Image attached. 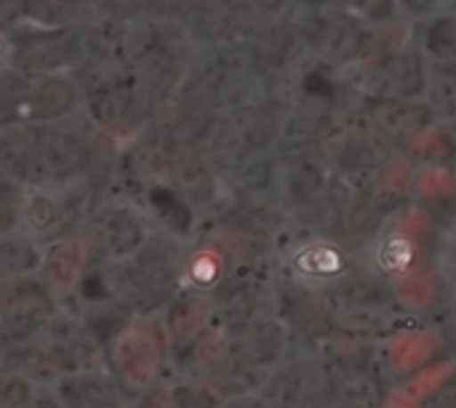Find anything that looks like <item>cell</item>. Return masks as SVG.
<instances>
[{
  "mask_svg": "<svg viewBox=\"0 0 456 408\" xmlns=\"http://www.w3.org/2000/svg\"><path fill=\"white\" fill-rule=\"evenodd\" d=\"M195 56L198 48L176 19L142 16L134 21L128 64L150 91L182 83L192 72Z\"/></svg>",
  "mask_w": 456,
  "mask_h": 408,
  "instance_id": "1",
  "label": "cell"
},
{
  "mask_svg": "<svg viewBox=\"0 0 456 408\" xmlns=\"http://www.w3.org/2000/svg\"><path fill=\"white\" fill-rule=\"evenodd\" d=\"M294 29L307 53L326 64H355L371 35V24L342 0L329 5H294Z\"/></svg>",
  "mask_w": 456,
  "mask_h": 408,
  "instance_id": "2",
  "label": "cell"
},
{
  "mask_svg": "<svg viewBox=\"0 0 456 408\" xmlns=\"http://www.w3.org/2000/svg\"><path fill=\"white\" fill-rule=\"evenodd\" d=\"M5 37L8 64L29 80L59 72H75L86 59L80 24L37 27L29 21H19L5 32Z\"/></svg>",
  "mask_w": 456,
  "mask_h": 408,
  "instance_id": "3",
  "label": "cell"
},
{
  "mask_svg": "<svg viewBox=\"0 0 456 408\" xmlns=\"http://www.w3.org/2000/svg\"><path fill=\"white\" fill-rule=\"evenodd\" d=\"M136 19H123L118 13H110L104 8H91L88 16L80 21L83 32V61L96 64H112V61H128L131 35H134Z\"/></svg>",
  "mask_w": 456,
  "mask_h": 408,
  "instance_id": "4",
  "label": "cell"
},
{
  "mask_svg": "<svg viewBox=\"0 0 456 408\" xmlns=\"http://www.w3.org/2000/svg\"><path fill=\"white\" fill-rule=\"evenodd\" d=\"M80 102V88L72 72L45 75L29 80V91L21 110V123L32 126H51L61 118H67Z\"/></svg>",
  "mask_w": 456,
  "mask_h": 408,
  "instance_id": "5",
  "label": "cell"
},
{
  "mask_svg": "<svg viewBox=\"0 0 456 408\" xmlns=\"http://www.w3.org/2000/svg\"><path fill=\"white\" fill-rule=\"evenodd\" d=\"M198 51L235 40L230 0H182L174 16Z\"/></svg>",
  "mask_w": 456,
  "mask_h": 408,
  "instance_id": "6",
  "label": "cell"
},
{
  "mask_svg": "<svg viewBox=\"0 0 456 408\" xmlns=\"http://www.w3.org/2000/svg\"><path fill=\"white\" fill-rule=\"evenodd\" d=\"M350 259L334 241H307L289 254V270L307 286H326L345 278Z\"/></svg>",
  "mask_w": 456,
  "mask_h": 408,
  "instance_id": "7",
  "label": "cell"
},
{
  "mask_svg": "<svg viewBox=\"0 0 456 408\" xmlns=\"http://www.w3.org/2000/svg\"><path fill=\"white\" fill-rule=\"evenodd\" d=\"M248 51H251L256 72L283 69L302 51L299 35L294 29V21H291V13L270 19L265 27H259L248 37Z\"/></svg>",
  "mask_w": 456,
  "mask_h": 408,
  "instance_id": "8",
  "label": "cell"
},
{
  "mask_svg": "<svg viewBox=\"0 0 456 408\" xmlns=\"http://www.w3.org/2000/svg\"><path fill=\"white\" fill-rule=\"evenodd\" d=\"M414 43L430 64H454L456 59V16L454 8L438 11L411 24Z\"/></svg>",
  "mask_w": 456,
  "mask_h": 408,
  "instance_id": "9",
  "label": "cell"
},
{
  "mask_svg": "<svg viewBox=\"0 0 456 408\" xmlns=\"http://www.w3.org/2000/svg\"><path fill=\"white\" fill-rule=\"evenodd\" d=\"M64 222L61 200L53 192H45L43 187L24 190L21 208H19V227L29 238H51L53 230H59Z\"/></svg>",
  "mask_w": 456,
  "mask_h": 408,
  "instance_id": "10",
  "label": "cell"
},
{
  "mask_svg": "<svg viewBox=\"0 0 456 408\" xmlns=\"http://www.w3.org/2000/svg\"><path fill=\"white\" fill-rule=\"evenodd\" d=\"M45 275L48 286L59 291V297H67L69 289L80 281L83 265H86V246L80 238H59L45 249Z\"/></svg>",
  "mask_w": 456,
  "mask_h": 408,
  "instance_id": "11",
  "label": "cell"
},
{
  "mask_svg": "<svg viewBox=\"0 0 456 408\" xmlns=\"http://www.w3.org/2000/svg\"><path fill=\"white\" fill-rule=\"evenodd\" d=\"M374 75L385 78L390 91L398 88L401 94L411 96L417 91L425 88V78H428V59L422 56L419 45L414 43V35L411 40L403 45L401 53H395L387 64H382L379 69H374Z\"/></svg>",
  "mask_w": 456,
  "mask_h": 408,
  "instance_id": "12",
  "label": "cell"
},
{
  "mask_svg": "<svg viewBox=\"0 0 456 408\" xmlns=\"http://www.w3.org/2000/svg\"><path fill=\"white\" fill-rule=\"evenodd\" d=\"M94 0H24V21L37 27H72L80 24Z\"/></svg>",
  "mask_w": 456,
  "mask_h": 408,
  "instance_id": "13",
  "label": "cell"
},
{
  "mask_svg": "<svg viewBox=\"0 0 456 408\" xmlns=\"http://www.w3.org/2000/svg\"><path fill=\"white\" fill-rule=\"evenodd\" d=\"M27 91H29V78H24L11 64H3L0 67V128L21 123Z\"/></svg>",
  "mask_w": 456,
  "mask_h": 408,
  "instance_id": "14",
  "label": "cell"
},
{
  "mask_svg": "<svg viewBox=\"0 0 456 408\" xmlns=\"http://www.w3.org/2000/svg\"><path fill=\"white\" fill-rule=\"evenodd\" d=\"M342 3L371 27L398 19V0H342Z\"/></svg>",
  "mask_w": 456,
  "mask_h": 408,
  "instance_id": "15",
  "label": "cell"
},
{
  "mask_svg": "<svg viewBox=\"0 0 456 408\" xmlns=\"http://www.w3.org/2000/svg\"><path fill=\"white\" fill-rule=\"evenodd\" d=\"M446 8H452V0H398V16L406 19L409 24L422 21Z\"/></svg>",
  "mask_w": 456,
  "mask_h": 408,
  "instance_id": "16",
  "label": "cell"
},
{
  "mask_svg": "<svg viewBox=\"0 0 456 408\" xmlns=\"http://www.w3.org/2000/svg\"><path fill=\"white\" fill-rule=\"evenodd\" d=\"M94 5L110 11V13H118L123 19H142L144 16V0H94Z\"/></svg>",
  "mask_w": 456,
  "mask_h": 408,
  "instance_id": "17",
  "label": "cell"
},
{
  "mask_svg": "<svg viewBox=\"0 0 456 408\" xmlns=\"http://www.w3.org/2000/svg\"><path fill=\"white\" fill-rule=\"evenodd\" d=\"M24 21V0H0V32Z\"/></svg>",
  "mask_w": 456,
  "mask_h": 408,
  "instance_id": "18",
  "label": "cell"
},
{
  "mask_svg": "<svg viewBox=\"0 0 456 408\" xmlns=\"http://www.w3.org/2000/svg\"><path fill=\"white\" fill-rule=\"evenodd\" d=\"M182 0H144V16L150 19H174Z\"/></svg>",
  "mask_w": 456,
  "mask_h": 408,
  "instance_id": "19",
  "label": "cell"
},
{
  "mask_svg": "<svg viewBox=\"0 0 456 408\" xmlns=\"http://www.w3.org/2000/svg\"><path fill=\"white\" fill-rule=\"evenodd\" d=\"M8 64V37L5 32H0V67Z\"/></svg>",
  "mask_w": 456,
  "mask_h": 408,
  "instance_id": "20",
  "label": "cell"
},
{
  "mask_svg": "<svg viewBox=\"0 0 456 408\" xmlns=\"http://www.w3.org/2000/svg\"><path fill=\"white\" fill-rule=\"evenodd\" d=\"M297 5H329V3H337V0H294Z\"/></svg>",
  "mask_w": 456,
  "mask_h": 408,
  "instance_id": "21",
  "label": "cell"
}]
</instances>
